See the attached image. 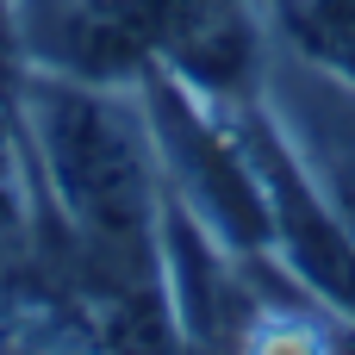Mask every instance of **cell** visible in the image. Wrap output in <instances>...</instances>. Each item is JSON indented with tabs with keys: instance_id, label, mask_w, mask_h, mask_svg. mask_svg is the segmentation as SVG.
Instances as JSON below:
<instances>
[{
	"instance_id": "6da1fadb",
	"label": "cell",
	"mask_w": 355,
	"mask_h": 355,
	"mask_svg": "<svg viewBox=\"0 0 355 355\" xmlns=\"http://www.w3.org/2000/svg\"><path fill=\"white\" fill-rule=\"evenodd\" d=\"M12 94L56 231V281L94 306L100 331H137V343H150V318L175 331L162 300V162L137 81L25 62Z\"/></svg>"
},
{
	"instance_id": "7a4b0ae2",
	"label": "cell",
	"mask_w": 355,
	"mask_h": 355,
	"mask_svg": "<svg viewBox=\"0 0 355 355\" xmlns=\"http://www.w3.org/2000/svg\"><path fill=\"white\" fill-rule=\"evenodd\" d=\"M137 100H144V119L156 137L162 193L175 206H187L231 256H275L268 200H262V181H256L231 100L200 94L193 81H181L162 62L137 75Z\"/></svg>"
},
{
	"instance_id": "3957f363",
	"label": "cell",
	"mask_w": 355,
	"mask_h": 355,
	"mask_svg": "<svg viewBox=\"0 0 355 355\" xmlns=\"http://www.w3.org/2000/svg\"><path fill=\"white\" fill-rule=\"evenodd\" d=\"M56 275V231L12 81H0V306L31 300Z\"/></svg>"
},
{
	"instance_id": "277c9868",
	"label": "cell",
	"mask_w": 355,
	"mask_h": 355,
	"mask_svg": "<svg viewBox=\"0 0 355 355\" xmlns=\"http://www.w3.org/2000/svg\"><path fill=\"white\" fill-rule=\"evenodd\" d=\"M287 50L355 100V0H268Z\"/></svg>"
}]
</instances>
